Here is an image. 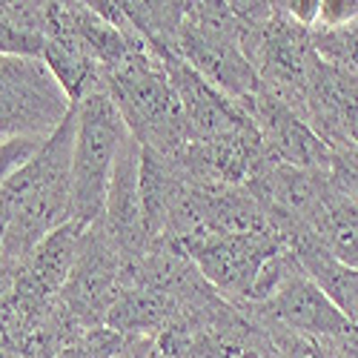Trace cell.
<instances>
[{
	"label": "cell",
	"mask_w": 358,
	"mask_h": 358,
	"mask_svg": "<svg viewBox=\"0 0 358 358\" xmlns=\"http://www.w3.org/2000/svg\"><path fill=\"white\" fill-rule=\"evenodd\" d=\"M112 358H166L155 336H124L121 347Z\"/></svg>",
	"instance_id": "4fadbf2b"
},
{
	"label": "cell",
	"mask_w": 358,
	"mask_h": 358,
	"mask_svg": "<svg viewBox=\"0 0 358 358\" xmlns=\"http://www.w3.org/2000/svg\"><path fill=\"white\" fill-rule=\"evenodd\" d=\"M278 9L287 17H292L295 23L313 29L318 23V15H321V0H289V3H278Z\"/></svg>",
	"instance_id": "9a60e30c"
},
{
	"label": "cell",
	"mask_w": 358,
	"mask_h": 358,
	"mask_svg": "<svg viewBox=\"0 0 358 358\" xmlns=\"http://www.w3.org/2000/svg\"><path fill=\"white\" fill-rule=\"evenodd\" d=\"M336 89H338V121L344 141L358 146V78L336 69Z\"/></svg>",
	"instance_id": "7c38bea8"
},
{
	"label": "cell",
	"mask_w": 358,
	"mask_h": 358,
	"mask_svg": "<svg viewBox=\"0 0 358 358\" xmlns=\"http://www.w3.org/2000/svg\"><path fill=\"white\" fill-rule=\"evenodd\" d=\"M292 255L301 264V270L321 287V292L336 304V310L358 327V270L341 264L333 252H327L321 241L313 235H298L289 241Z\"/></svg>",
	"instance_id": "9c48e42d"
},
{
	"label": "cell",
	"mask_w": 358,
	"mask_h": 358,
	"mask_svg": "<svg viewBox=\"0 0 358 358\" xmlns=\"http://www.w3.org/2000/svg\"><path fill=\"white\" fill-rule=\"evenodd\" d=\"M124 336L109 330V327H92V330L80 333L72 338L55 358H112L121 347Z\"/></svg>",
	"instance_id": "8fae6325"
},
{
	"label": "cell",
	"mask_w": 358,
	"mask_h": 358,
	"mask_svg": "<svg viewBox=\"0 0 358 358\" xmlns=\"http://www.w3.org/2000/svg\"><path fill=\"white\" fill-rule=\"evenodd\" d=\"M244 304L261 318H270L313 341L333 338L350 327V321L321 292V287L301 270L295 255H292V264L287 266V273L281 275V281L275 284V289L264 301H244Z\"/></svg>",
	"instance_id": "8992f818"
},
{
	"label": "cell",
	"mask_w": 358,
	"mask_h": 358,
	"mask_svg": "<svg viewBox=\"0 0 358 358\" xmlns=\"http://www.w3.org/2000/svg\"><path fill=\"white\" fill-rule=\"evenodd\" d=\"M0 358H23L15 347H6V344H0Z\"/></svg>",
	"instance_id": "e0dca14e"
},
{
	"label": "cell",
	"mask_w": 358,
	"mask_h": 358,
	"mask_svg": "<svg viewBox=\"0 0 358 358\" xmlns=\"http://www.w3.org/2000/svg\"><path fill=\"white\" fill-rule=\"evenodd\" d=\"M129 127L109 92L86 95L75 103V143H72V221L92 227L106 206V192L115 161Z\"/></svg>",
	"instance_id": "7a4b0ae2"
},
{
	"label": "cell",
	"mask_w": 358,
	"mask_h": 358,
	"mask_svg": "<svg viewBox=\"0 0 358 358\" xmlns=\"http://www.w3.org/2000/svg\"><path fill=\"white\" fill-rule=\"evenodd\" d=\"M86 229L89 227L69 221L64 227H57L55 232H49L43 241L29 252V258L20 264V270L15 275V287H12V295L17 301L43 307L61 295V289L66 287L75 264H78V255L83 250Z\"/></svg>",
	"instance_id": "ba28073f"
},
{
	"label": "cell",
	"mask_w": 358,
	"mask_h": 358,
	"mask_svg": "<svg viewBox=\"0 0 358 358\" xmlns=\"http://www.w3.org/2000/svg\"><path fill=\"white\" fill-rule=\"evenodd\" d=\"M244 106L261 132V141H264L270 161L313 169V172H333V149L287 103H281L278 98L258 89V95L244 101Z\"/></svg>",
	"instance_id": "52a82bcc"
},
{
	"label": "cell",
	"mask_w": 358,
	"mask_h": 358,
	"mask_svg": "<svg viewBox=\"0 0 358 358\" xmlns=\"http://www.w3.org/2000/svg\"><path fill=\"white\" fill-rule=\"evenodd\" d=\"M178 247L189 255L203 281L232 304L252 301L255 287L264 278L266 266L289 250V244L275 229L198 235Z\"/></svg>",
	"instance_id": "3957f363"
},
{
	"label": "cell",
	"mask_w": 358,
	"mask_h": 358,
	"mask_svg": "<svg viewBox=\"0 0 358 358\" xmlns=\"http://www.w3.org/2000/svg\"><path fill=\"white\" fill-rule=\"evenodd\" d=\"M127 278V261L115 250V244L106 238V232L92 224L86 229V241L78 255V264L66 281V287L57 295L69 315L83 324L86 330L92 327H106V315L117 295L124 292Z\"/></svg>",
	"instance_id": "5b68a950"
},
{
	"label": "cell",
	"mask_w": 358,
	"mask_h": 358,
	"mask_svg": "<svg viewBox=\"0 0 358 358\" xmlns=\"http://www.w3.org/2000/svg\"><path fill=\"white\" fill-rule=\"evenodd\" d=\"M229 358H270V355H264L261 350H252V347H241L235 355H229Z\"/></svg>",
	"instance_id": "2e32d148"
},
{
	"label": "cell",
	"mask_w": 358,
	"mask_h": 358,
	"mask_svg": "<svg viewBox=\"0 0 358 358\" xmlns=\"http://www.w3.org/2000/svg\"><path fill=\"white\" fill-rule=\"evenodd\" d=\"M352 17H358V0H321V15L315 26H341Z\"/></svg>",
	"instance_id": "5bb4252c"
},
{
	"label": "cell",
	"mask_w": 358,
	"mask_h": 358,
	"mask_svg": "<svg viewBox=\"0 0 358 358\" xmlns=\"http://www.w3.org/2000/svg\"><path fill=\"white\" fill-rule=\"evenodd\" d=\"M310 38L324 64L358 78V17L341 26H315L310 29Z\"/></svg>",
	"instance_id": "30bf717a"
},
{
	"label": "cell",
	"mask_w": 358,
	"mask_h": 358,
	"mask_svg": "<svg viewBox=\"0 0 358 358\" xmlns=\"http://www.w3.org/2000/svg\"><path fill=\"white\" fill-rule=\"evenodd\" d=\"M241 17L232 3H187L175 55L227 98L244 103L258 95V72L241 46Z\"/></svg>",
	"instance_id": "6da1fadb"
},
{
	"label": "cell",
	"mask_w": 358,
	"mask_h": 358,
	"mask_svg": "<svg viewBox=\"0 0 358 358\" xmlns=\"http://www.w3.org/2000/svg\"><path fill=\"white\" fill-rule=\"evenodd\" d=\"M72 106L43 61L0 55V141L49 138Z\"/></svg>",
	"instance_id": "277c9868"
}]
</instances>
